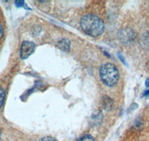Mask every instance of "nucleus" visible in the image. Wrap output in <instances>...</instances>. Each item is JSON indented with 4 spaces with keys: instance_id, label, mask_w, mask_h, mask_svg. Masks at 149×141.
Segmentation results:
<instances>
[{
    "instance_id": "1",
    "label": "nucleus",
    "mask_w": 149,
    "mask_h": 141,
    "mask_svg": "<svg viewBox=\"0 0 149 141\" xmlns=\"http://www.w3.org/2000/svg\"><path fill=\"white\" fill-rule=\"evenodd\" d=\"M81 26L85 33L92 37L102 35L104 30V24L98 17L93 14H86L81 19Z\"/></svg>"
},
{
    "instance_id": "2",
    "label": "nucleus",
    "mask_w": 149,
    "mask_h": 141,
    "mask_svg": "<svg viewBox=\"0 0 149 141\" xmlns=\"http://www.w3.org/2000/svg\"><path fill=\"white\" fill-rule=\"evenodd\" d=\"M99 75L102 82L108 87H113L119 80V74L117 68L113 64L107 62L101 66Z\"/></svg>"
},
{
    "instance_id": "3",
    "label": "nucleus",
    "mask_w": 149,
    "mask_h": 141,
    "mask_svg": "<svg viewBox=\"0 0 149 141\" xmlns=\"http://www.w3.org/2000/svg\"><path fill=\"white\" fill-rule=\"evenodd\" d=\"M35 48L36 45L34 42L28 40L23 41L21 44L20 50H19V55H20L21 59H27L29 56H31L34 53Z\"/></svg>"
},
{
    "instance_id": "4",
    "label": "nucleus",
    "mask_w": 149,
    "mask_h": 141,
    "mask_svg": "<svg viewBox=\"0 0 149 141\" xmlns=\"http://www.w3.org/2000/svg\"><path fill=\"white\" fill-rule=\"evenodd\" d=\"M58 47L65 52H68L70 50V42L68 39H62L58 43Z\"/></svg>"
},
{
    "instance_id": "5",
    "label": "nucleus",
    "mask_w": 149,
    "mask_h": 141,
    "mask_svg": "<svg viewBox=\"0 0 149 141\" xmlns=\"http://www.w3.org/2000/svg\"><path fill=\"white\" fill-rule=\"evenodd\" d=\"M5 100V90L3 88L0 87V110L3 107Z\"/></svg>"
},
{
    "instance_id": "6",
    "label": "nucleus",
    "mask_w": 149,
    "mask_h": 141,
    "mask_svg": "<svg viewBox=\"0 0 149 141\" xmlns=\"http://www.w3.org/2000/svg\"><path fill=\"white\" fill-rule=\"evenodd\" d=\"M78 141H95V139L91 134H86L85 136L80 138Z\"/></svg>"
},
{
    "instance_id": "7",
    "label": "nucleus",
    "mask_w": 149,
    "mask_h": 141,
    "mask_svg": "<svg viewBox=\"0 0 149 141\" xmlns=\"http://www.w3.org/2000/svg\"><path fill=\"white\" fill-rule=\"evenodd\" d=\"M39 141H58V140H56L55 138H52V137H44V138H41Z\"/></svg>"
},
{
    "instance_id": "8",
    "label": "nucleus",
    "mask_w": 149,
    "mask_h": 141,
    "mask_svg": "<svg viewBox=\"0 0 149 141\" xmlns=\"http://www.w3.org/2000/svg\"><path fill=\"white\" fill-rule=\"evenodd\" d=\"M14 3H15V5L16 7L17 8H21V7H24L25 6V2L24 1H22V0H20V1H15L14 2Z\"/></svg>"
},
{
    "instance_id": "9",
    "label": "nucleus",
    "mask_w": 149,
    "mask_h": 141,
    "mask_svg": "<svg viewBox=\"0 0 149 141\" xmlns=\"http://www.w3.org/2000/svg\"><path fill=\"white\" fill-rule=\"evenodd\" d=\"M3 34H4L3 27H2V24L0 23V39H2V37H3Z\"/></svg>"
},
{
    "instance_id": "10",
    "label": "nucleus",
    "mask_w": 149,
    "mask_h": 141,
    "mask_svg": "<svg viewBox=\"0 0 149 141\" xmlns=\"http://www.w3.org/2000/svg\"><path fill=\"white\" fill-rule=\"evenodd\" d=\"M142 97H146V98H149V89L143 93V95H142Z\"/></svg>"
},
{
    "instance_id": "11",
    "label": "nucleus",
    "mask_w": 149,
    "mask_h": 141,
    "mask_svg": "<svg viewBox=\"0 0 149 141\" xmlns=\"http://www.w3.org/2000/svg\"><path fill=\"white\" fill-rule=\"evenodd\" d=\"M119 59H120V60H122V62H123L124 64H126L125 63V59H123V57H122V55H120V54H119Z\"/></svg>"
},
{
    "instance_id": "12",
    "label": "nucleus",
    "mask_w": 149,
    "mask_h": 141,
    "mask_svg": "<svg viewBox=\"0 0 149 141\" xmlns=\"http://www.w3.org/2000/svg\"><path fill=\"white\" fill-rule=\"evenodd\" d=\"M146 87L149 88V78H148L146 81Z\"/></svg>"
},
{
    "instance_id": "13",
    "label": "nucleus",
    "mask_w": 149,
    "mask_h": 141,
    "mask_svg": "<svg viewBox=\"0 0 149 141\" xmlns=\"http://www.w3.org/2000/svg\"><path fill=\"white\" fill-rule=\"evenodd\" d=\"M1 135H2V129H1V128H0V138H1Z\"/></svg>"
}]
</instances>
